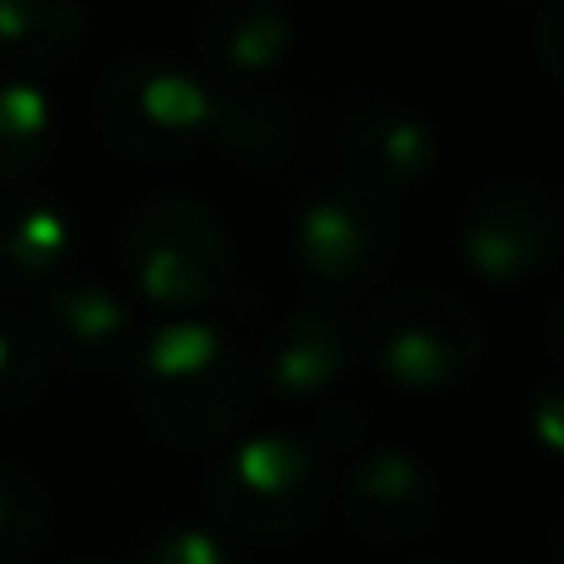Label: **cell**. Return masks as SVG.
I'll return each mask as SVG.
<instances>
[{
    "label": "cell",
    "mask_w": 564,
    "mask_h": 564,
    "mask_svg": "<svg viewBox=\"0 0 564 564\" xmlns=\"http://www.w3.org/2000/svg\"><path fill=\"white\" fill-rule=\"evenodd\" d=\"M295 270L315 295L355 300L370 285H380L394 260V215L390 200L360 191V185H335L305 200L295 215Z\"/></svg>",
    "instance_id": "8992f818"
},
{
    "label": "cell",
    "mask_w": 564,
    "mask_h": 564,
    "mask_svg": "<svg viewBox=\"0 0 564 564\" xmlns=\"http://www.w3.org/2000/svg\"><path fill=\"white\" fill-rule=\"evenodd\" d=\"M80 220L65 200L35 191L0 195V300L51 290L75 270Z\"/></svg>",
    "instance_id": "8fae6325"
},
{
    "label": "cell",
    "mask_w": 564,
    "mask_h": 564,
    "mask_svg": "<svg viewBox=\"0 0 564 564\" xmlns=\"http://www.w3.org/2000/svg\"><path fill=\"white\" fill-rule=\"evenodd\" d=\"M524 425H530L534 445L550 449V455H564V384L554 390H540L524 410Z\"/></svg>",
    "instance_id": "ffe728a7"
},
{
    "label": "cell",
    "mask_w": 564,
    "mask_h": 564,
    "mask_svg": "<svg viewBox=\"0 0 564 564\" xmlns=\"http://www.w3.org/2000/svg\"><path fill=\"white\" fill-rule=\"evenodd\" d=\"M195 35L205 70L230 86H256L285 65L295 21L285 0H205Z\"/></svg>",
    "instance_id": "7c38bea8"
},
{
    "label": "cell",
    "mask_w": 564,
    "mask_h": 564,
    "mask_svg": "<svg viewBox=\"0 0 564 564\" xmlns=\"http://www.w3.org/2000/svg\"><path fill=\"white\" fill-rule=\"evenodd\" d=\"M51 355L35 319L0 305V410H25L51 380Z\"/></svg>",
    "instance_id": "e0dca14e"
},
{
    "label": "cell",
    "mask_w": 564,
    "mask_h": 564,
    "mask_svg": "<svg viewBox=\"0 0 564 564\" xmlns=\"http://www.w3.org/2000/svg\"><path fill=\"white\" fill-rule=\"evenodd\" d=\"M560 250V210L534 185H490L479 191L459 225V256L469 275L490 285H524Z\"/></svg>",
    "instance_id": "ba28073f"
},
{
    "label": "cell",
    "mask_w": 564,
    "mask_h": 564,
    "mask_svg": "<svg viewBox=\"0 0 564 564\" xmlns=\"http://www.w3.org/2000/svg\"><path fill=\"white\" fill-rule=\"evenodd\" d=\"M360 345L384 384L410 394H440L479 365L485 330L459 295L415 285L370 310Z\"/></svg>",
    "instance_id": "5b68a950"
},
{
    "label": "cell",
    "mask_w": 564,
    "mask_h": 564,
    "mask_svg": "<svg viewBox=\"0 0 564 564\" xmlns=\"http://www.w3.org/2000/svg\"><path fill=\"white\" fill-rule=\"evenodd\" d=\"M96 126L120 155L175 165L210 140L215 90L191 65L130 55L116 61L96 86Z\"/></svg>",
    "instance_id": "277c9868"
},
{
    "label": "cell",
    "mask_w": 564,
    "mask_h": 564,
    "mask_svg": "<svg viewBox=\"0 0 564 564\" xmlns=\"http://www.w3.org/2000/svg\"><path fill=\"white\" fill-rule=\"evenodd\" d=\"M345 514L370 544H410L435 530L440 479L410 449L375 445L345 475Z\"/></svg>",
    "instance_id": "9c48e42d"
},
{
    "label": "cell",
    "mask_w": 564,
    "mask_h": 564,
    "mask_svg": "<svg viewBox=\"0 0 564 564\" xmlns=\"http://www.w3.org/2000/svg\"><path fill=\"white\" fill-rule=\"evenodd\" d=\"M140 564H240L235 544L215 524H171L150 540Z\"/></svg>",
    "instance_id": "d6986e66"
},
{
    "label": "cell",
    "mask_w": 564,
    "mask_h": 564,
    "mask_svg": "<svg viewBox=\"0 0 564 564\" xmlns=\"http://www.w3.org/2000/svg\"><path fill=\"white\" fill-rule=\"evenodd\" d=\"M86 15L75 0H0V65L45 70L75 55Z\"/></svg>",
    "instance_id": "5bb4252c"
},
{
    "label": "cell",
    "mask_w": 564,
    "mask_h": 564,
    "mask_svg": "<svg viewBox=\"0 0 564 564\" xmlns=\"http://www.w3.org/2000/svg\"><path fill=\"white\" fill-rule=\"evenodd\" d=\"M45 540V495L25 469L0 465V564H25Z\"/></svg>",
    "instance_id": "ac0fdd59"
},
{
    "label": "cell",
    "mask_w": 564,
    "mask_h": 564,
    "mask_svg": "<svg viewBox=\"0 0 564 564\" xmlns=\"http://www.w3.org/2000/svg\"><path fill=\"white\" fill-rule=\"evenodd\" d=\"M120 260L145 305L195 315L230 290L235 250L220 215L191 195H150L126 215Z\"/></svg>",
    "instance_id": "3957f363"
},
{
    "label": "cell",
    "mask_w": 564,
    "mask_h": 564,
    "mask_svg": "<svg viewBox=\"0 0 564 564\" xmlns=\"http://www.w3.org/2000/svg\"><path fill=\"white\" fill-rule=\"evenodd\" d=\"M534 45H540L544 70L564 86V0H544L540 25H534Z\"/></svg>",
    "instance_id": "44dd1931"
},
{
    "label": "cell",
    "mask_w": 564,
    "mask_h": 564,
    "mask_svg": "<svg viewBox=\"0 0 564 564\" xmlns=\"http://www.w3.org/2000/svg\"><path fill=\"white\" fill-rule=\"evenodd\" d=\"M340 165L350 175V185L360 191L390 195L415 191L420 181H430L440 165V135L425 116L405 106H365L340 126Z\"/></svg>",
    "instance_id": "30bf717a"
},
{
    "label": "cell",
    "mask_w": 564,
    "mask_h": 564,
    "mask_svg": "<svg viewBox=\"0 0 564 564\" xmlns=\"http://www.w3.org/2000/svg\"><path fill=\"white\" fill-rule=\"evenodd\" d=\"M260 370H265L270 394H280L290 405H315L350 370V335H345V325L335 315L305 305L275 325Z\"/></svg>",
    "instance_id": "4fadbf2b"
},
{
    "label": "cell",
    "mask_w": 564,
    "mask_h": 564,
    "mask_svg": "<svg viewBox=\"0 0 564 564\" xmlns=\"http://www.w3.org/2000/svg\"><path fill=\"white\" fill-rule=\"evenodd\" d=\"M126 370L140 420L175 449L225 445L250 415L256 370L246 350L200 315L150 325Z\"/></svg>",
    "instance_id": "6da1fadb"
},
{
    "label": "cell",
    "mask_w": 564,
    "mask_h": 564,
    "mask_svg": "<svg viewBox=\"0 0 564 564\" xmlns=\"http://www.w3.org/2000/svg\"><path fill=\"white\" fill-rule=\"evenodd\" d=\"M550 350L564 360V295H560V305H554V315H550Z\"/></svg>",
    "instance_id": "7402d4cb"
},
{
    "label": "cell",
    "mask_w": 564,
    "mask_h": 564,
    "mask_svg": "<svg viewBox=\"0 0 564 564\" xmlns=\"http://www.w3.org/2000/svg\"><path fill=\"white\" fill-rule=\"evenodd\" d=\"M75 564H106V560H75Z\"/></svg>",
    "instance_id": "cb8c5ba5"
},
{
    "label": "cell",
    "mask_w": 564,
    "mask_h": 564,
    "mask_svg": "<svg viewBox=\"0 0 564 564\" xmlns=\"http://www.w3.org/2000/svg\"><path fill=\"white\" fill-rule=\"evenodd\" d=\"M210 140L235 160V165H250V171H270L290 155V106L270 96H246V90H230V96H215V126Z\"/></svg>",
    "instance_id": "9a60e30c"
},
{
    "label": "cell",
    "mask_w": 564,
    "mask_h": 564,
    "mask_svg": "<svg viewBox=\"0 0 564 564\" xmlns=\"http://www.w3.org/2000/svg\"><path fill=\"white\" fill-rule=\"evenodd\" d=\"M35 330L45 340L51 365L80 375H116L135 355V310L126 290L90 270H70L51 290L35 295Z\"/></svg>",
    "instance_id": "52a82bcc"
},
{
    "label": "cell",
    "mask_w": 564,
    "mask_h": 564,
    "mask_svg": "<svg viewBox=\"0 0 564 564\" xmlns=\"http://www.w3.org/2000/svg\"><path fill=\"white\" fill-rule=\"evenodd\" d=\"M330 500V459L300 435H250L230 445L205 485L210 520L225 540L285 544L300 540Z\"/></svg>",
    "instance_id": "7a4b0ae2"
},
{
    "label": "cell",
    "mask_w": 564,
    "mask_h": 564,
    "mask_svg": "<svg viewBox=\"0 0 564 564\" xmlns=\"http://www.w3.org/2000/svg\"><path fill=\"white\" fill-rule=\"evenodd\" d=\"M554 554H560V564H564V514H560V524H554Z\"/></svg>",
    "instance_id": "603a6c76"
},
{
    "label": "cell",
    "mask_w": 564,
    "mask_h": 564,
    "mask_svg": "<svg viewBox=\"0 0 564 564\" xmlns=\"http://www.w3.org/2000/svg\"><path fill=\"white\" fill-rule=\"evenodd\" d=\"M55 145V106L35 80L0 75V185L31 181L51 160Z\"/></svg>",
    "instance_id": "2e32d148"
}]
</instances>
